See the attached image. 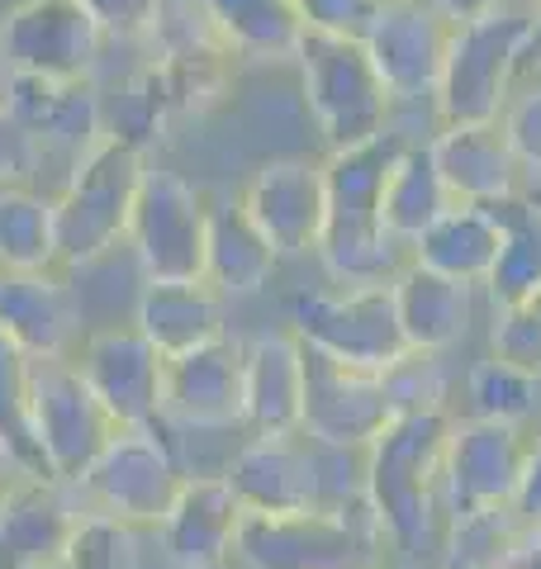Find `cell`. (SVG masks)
<instances>
[{"instance_id":"6da1fadb","label":"cell","mask_w":541,"mask_h":569,"mask_svg":"<svg viewBox=\"0 0 541 569\" xmlns=\"http://www.w3.org/2000/svg\"><path fill=\"white\" fill-rule=\"evenodd\" d=\"M404 148V133L385 129L381 138L337 148L323 162V186H328V219H323L318 261L333 284L356 290V284H390L409 266V247L385 228L381 200L385 176Z\"/></svg>"},{"instance_id":"7a4b0ae2","label":"cell","mask_w":541,"mask_h":569,"mask_svg":"<svg viewBox=\"0 0 541 569\" xmlns=\"http://www.w3.org/2000/svg\"><path fill=\"white\" fill-rule=\"evenodd\" d=\"M451 408L394 413L390 427L366 447V503L381 518L390 550L423 560L442 522V451Z\"/></svg>"},{"instance_id":"3957f363","label":"cell","mask_w":541,"mask_h":569,"mask_svg":"<svg viewBox=\"0 0 541 569\" xmlns=\"http://www.w3.org/2000/svg\"><path fill=\"white\" fill-rule=\"evenodd\" d=\"M148 176V152L119 133H100L71 162L58 213V266H90L129 238V219Z\"/></svg>"},{"instance_id":"277c9868","label":"cell","mask_w":541,"mask_h":569,"mask_svg":"<svg viewBox=\"0 0 541 569\" xmlns=\"http://www.w3.org/2000/svg\"><path fill=\"white\" fill-rule=\"evenodd\" d=\"M390 546L366 498L304 512H243L238 556L247 569H375Z\"/></svg>"},{"instance_id":"5b68a950","label":"cell","mask_w":541,"mask_h":569,"mask_svg":"<svg viewBox=\"0 0 541 569\" xmlns=\"http://www.w3.org/2000/svg\"><path fill=\"white\" fill-rule=\"evenodd\" d=\"M295 67L304 81V104H309L328 152L356 148V142H371L390 129L394 96L385 91L361 33L304 29Z\"/></svg>"},{"instance_id":"8992f818","label":"cell","mask_w":541,"mask_h":569,"mask_svg":"<svg viewBox=\"0 0 541 569\" xmlns=\"http://www.w3.org/2000/svg\"><path fill=\"white\" fill-rule=\"evenodd\" d=\"M532 33V10L499 6L471 24L451 29L442 81L432 110L442 123H494L513 96L522 71V48Z\"/></svg>"},{"instance_id":"52a82bcc","label":"cell","mask_w":541,"mask_h":569,"mask_svg":"<svg viewBox=\"0 0 541 569\" xmlns=\"http://www.w3.org/2000/svg\"><path fill=\"white\" fill-rule=\"evenodd\" d=\"M291 332L304 347L333 356L342 366L385 376L409 356L390 284H356V290H314L291 299Z\"/></svg>"},{"instance_id":"ba28073f","label":"cell","mask_w":541,"mask_h":569,"mask_svg":"<svg viewBox=\"0 0 541 569\" xmlns=\"http://www.w3.org/2000/svg\"><path fill=\"white\" fill-rule=\"evenodd\" d=\"M522 460H528V432L522 427L471 413L451 418L442 451V522L465 527L513 512Z\"/></svg>"},{"instance_id":"9c48e42d","label":"cell","mask_w":541,"mask_h":569,"mask_svg":"<svg viewBox=\"0 0 541 569\" xmlns=\"http://www.w3.org/2000/svg\"><path fill=\"white\" fill-rule=\"evenodd\" d=\"M29 427L43 451L48 475H58L62 485H81V475L105 451V441L115 437L119 422L96 399V389L86 385L77 361H67V356H33L29 361Z\"/></svg>"},{"instance_id":"30bf717a","label":"cell","mask_w":541,"mask_h":569,"mask_svg":"<svg viewBox=\"0 0 541 569\" xmlns=\"http://www.w3.org/2000/svg\"><path fill=\"white\" fill-rule=\"evenodd\" d=\"M180 485H186V475H180V460L171 451V441L157 432V422L115 427L105 451L81 475V489L90 503L134 527H157L167 518Z\"/></svg>"},{"instance_id":"8fae6325","label":"cell","mask_w":541,"mask_h":569,"mask_svg":"<svg viewBox=\"0 0 541 569\" xmlns=\"http://www.w3.org/2000/svg\"><path fill=\"white\" fill-rule=\"evenodd\" d=\"M205 194L186 176L148 167L129 219V238H124L134 247L142 280H205Z\"/></svg>"},{"instance_id":"7c38bea8","label":"cell","mask_w":541,"mask_h":569,"mask_svg":"<svg viewBox=\"0 0 541 569\" xmlns=\"http://www.w3.org/2000/svg\"><path fill=\"white\" fill-rule=\"evenodd\" d=\"M394 399L385 376L342 366L333 356L304 347V408L299 437L328 451H366L390 427Z\"/></svg>"},{"instance_id":"4fadbf2b","label":"cell","mask_w":541,"mask_h":569,"mask_svg":"<svg viewBox=\"0 0 541 569\" xmlns=\"http://www.w3.org/2000/svg\"><path fill=\"white\" fill-rule=\"evenodd\" d=\"M451 29L456 24L432 0H381L375 6L361 29V43H366L394 104H423L437 96Z\"/></svg>"},{"instance_id":"5bb4252c","label":"cell","mask_w":541,"mask_h":569,"mask_svg":"<svg viewBox=\"0 0 541 569\" xmlns=\"http://www.w3.org/2000/svg\"><path fill=\"white\" fill-rule=\"evenodd\" d=\"M105 33L77 0H20L0 14V71L29 77H90Z\"/></svg>"},{"instance_id":"9a60e30c","label":"cell","mask_w":541,"mask_h":569,"mask_svg":"<svg viewBox=\"0 0 541 569\" xmlns=\"http://www.w3.org/2000/svg\"><path fill=\"white\" fill-rule=\"evenodd\" d=\"M243 209L252 223L276 247V257H309L318 252L323 219H328V186H323V162L304 157H270L243 186Z\"/></svg>"},{"instance_id":"2e32d148","label":"cell","mask_w":541,"mask_h":569,"mask_svg":"<svg viewBox=\"0 0 541 569\" xmlns=\"http://www.w3.org/2000/svg\"><path fill=\"white\" fill-rule=\"evenodd\" d=\"M161 418L180 427H243V342L214 337L205 347L167 356L161 370Z\"/></svg>"},{"instance_id":"e0dca14e","label":"cell","mask_w":541,"mask_h":569,"mask_svg":"<svg viewBox=\"0 0 541 569\" xmlns=\"http://www.w3.org/2000/svg\"><path fill=\"white\" fill-rule=\"evenodd\" d=\"M224 475L247 512L323 508V451L299 432H257Z\"/></svg>"},{"instance_id":"ac0fdd59","label":"cell","mask_w":541,"mask_h":569,"mask_svg":"<svg viewBox=\"0 0 541 569\" xmlns=\"http://www.w3.org/2000/svg\"><path fill=\"white\" fill-rule=\"evenodd\" d=\"M0 104L39 138L43 157L67 152L71 162L105 133V104L90 77L62 81V77H29V71H6Z\"/></svg>"},{"instance_id":"d6986e66","label":"cell","mask_w":541,"mask_h":569,"mask_svg":"<svg viewBox=\"0 0 541 569\" xmlns=\"http://www.w3.org/2000/svg\"><path fill=\"white\" fill-rule=\"evenodd\" d=\"M77 366L119 427L161 422V370H167V356L138 328L96 332L81 347Z\"/></svg>"},{"instance_id":"ffe728a7","label":"cell","mask_w":541,"mask_h":569,"mask_svg":"<svg viewBox=\"0 0 541 569\" xmlns=\"http://www.w3.org/2000/svg\"><path fill=\"white\" fill-rule=\"evenodd\" d=\"M77 518L58 475L20 470L0 493V569H62Z\"/></svg>"},{"instance_id":"44dd1931","label":"cell","mask_w":541,"mask_h":569,"mask_svg":"<svg viewBox=\"0 0 541 569\" xmlns=\"http://www.w3.org/2000/svg\"><path fill=\"white\" fill-rule=\"evenodd\" d=\"M243 498L233 493L228 475H200L186 479L171 498L167 518L157 522L161 550L176 569H224V560L238 546L243 527Z\"/></svg>"},{"instance_id":"7402d4cb","label":"cell","mask_w":541,"mask_h":569,"mask_svg":"<svg viewBox=\"0 0 541 569\" xmlns=\"http://www.w3.org/2000/svg\"><path fill=\"white\" fill-rule=\"evenodd\" d=\"M427 148H432V162H437L446 190L456 194V200L499 204V200H513V194L528 190V176H522L499 119L494 123H442V129L427 138Z\"/></svg>"},{"instance_id":"603a6c76","label":"cell","mask_w":541,"mask_h":569,"mask_svg":"<svg viewBox=\"0 0 541 569\" xmlns=\"http://www.w3.org/2000/svg\"><path fill=\"white\" fill-rule=\"evenodd\" d=\"M304 408V342L285 332H262L243 342V422L252 432H299Z\"/></svg>"},{"instance_id":"cb8c5ba5","label":"cell","mask_w":541,"mask_h":569,"mask_svg":"<svg viewBox=\"0 0 541 569\" xmlns=\"http://www.w3.org/2000/svg\"><path fill=\"white\" fill-rule=\"evenodd\" d=\"M475 290L480 284H465V280H451L442 271H427L409 257V266L390 280V295H394V313H400V328H404V342L409 351H432L442 356L471 332V318H475Z\"/></svg>"},{"instance_id":"d4e9b609","label":"cell","mask_w":541,"mask_h":569,"mask_svg":"<svg viewBox=\"0 0 541 569\" xmlns=\"http://www.w3.org/2000/svg\"><path fill=\"white\" fill-rule=\"evenodd\" d=\"M134 328L161 356L224 337V295L209 280H142Z\"/></svg>"},{"instance_id":"484cf974","label":"cell","mask_w":541,"mask_h":569,"mask_svg":"<svg viewBox=\"0 0 541 569\" xmlns=\"http://www.w3.org/2000/svg\"><path fill=\"white\" fill-rule=\"evenodd\" d=\"M77 309L52 271H0V332L29 356H67Z\"/></svg>"},{"instance_id":"4316f807","label":"cell","mask_w":541,"mask_h":569,"mask_svg":"<svg viewBox=\"0 0 541 569\" xmlns=\"http://www.w3.org/2000/svg\"><path fill=\"white\" fill-rule=\"evenodd\" d=\"M499 242H503L499 209L494 204L456 200L419 242L409 247V257L419 266H427V271L451 276V280L484 284V280H490V271H494Z\"/></svg>"},{"instance_id":"83f0119b","label":"cell","mask_w":541,"mask_h":569,"mask_svg":"<svg viewBox=\"0 0 541 569\" xmlns=\"http://www.w3.org/2000/svg\"><path fill=\"white\" fill-rule=\"evenodd\" d=\"M276 247L252 223L243 200H214L209 204V228H205V280L228 295H257L262 284L276 276Z\"/></svg>"},{"instance_id":"f1b7e54d","label":"cell","mask_w":541,"mask_h":569,"mask_svg":"<svg viewBox=\"0 0 541 569\" xmlns=\"http://www.w3.org/2000/svg\"><path fill=\"white\" fill-rule=\"evenodd\" d=\"M233 58L247 62H295L304 39V14L295 0H200Z\"/></svg>"},{"instance_id":"f546056e","label":"cell","mask_w":541,"mask_h":569,"mask_svg":"<svg viewBox=\"0 0 541 569\" xmlns=\"http://www.w3.org/2000/svg\"><path fill=\"white\" fill-rule=\"evenodd\" d=\"M451 204H456V194L446 190L437 162H432V148L427 142L404 138V148H400V157H394V167L385 176V200H381L385 228L404 247H413Z\"/></svg>"},{"instance_id":"4dcf8cb0","label":"cell","mask_w":541,"mask_h":569,"mask_svg":"<svg viewBox=\"0 0 541 569\" xmlns=\"http://www.w3.org/2000/svg\"><path fill=\"white\" fill-rule=\"evenodd\" d=\"M499 219H503V242L494 257V271L484 280L490 305H532L541 299V209L528 194L499 200Z\"/></svg>"},{"instance_id":"1f68e13d","label":"cell","mask_w":541,"mask_h":569,"mask_svg":"<svg viewBox=\"0 0 541 569\" xmlns=\"http://www.w3.org/2000/svg\"><path fill=\"white\" fill-rule=\"evenodd\" d=\"M58 266V213L29 186L0 190V271H52Z\"/></svg>"},{"instance_id":"d6a6232c","label":"cell","mask_w":541,"mask_h":569,"mask_svg":"<svg viewBox=\"0 0 541 569\" xmlns=\"http://www.w3.org/2000/svg\"><path fill=\"white\" fill-rule=\"evenodd\" d=\"M541 408V376L522 370L499 356H484L465 370V413L471 418H490V422H532Z\"/></svg>"},{"instance_id":"836d02e7","label":"cell","mask_w":541,"mask_h":569,"mask_svg":"<svg viewBox=\"0 0 541 569\" xmlns=\"http://www.w3.org/2000/svg\"><path fill=\"white\" fill-rule=\"evenodd\" d=\"M176 114H186V110H180L171 71L153 58L148 67H138L129 77V86L119 91L115 119L105 123V133H119V138H129V142H138V148L148 152L153 138H161V129H167Z\"/></svg>"},{"instance_id":"e575fe53","label":"cell","mask_w":541,"mask_h":569,"mask_svg":"<svg viewBox=\"0 0 541 569\" xmlns=\"http://www.w3.org/2000/svg\"><path fill=\"white\" fill-rule=\"evenodd\" d=\"M29 361L33 356L0 332V437H6V447L14 451V460H20V470L48 475L43 451H39L33 427H29Z\"/></svg>"},{"instance_id":"d590c367","label":"cell","mask_w":541,"mask_h":569,"mask_svg":"<svg viewBox=\"0 0 541 569\" xmlns=\"http://www.w3.org/2000/svg\"><path fill=\"white\" fill-rule=\"evenodd\" d=\"M62 569H138V537L134 522L110 512H81L67 537Z\"/></svg>"},{"instance_id":"8d00e7d4","label":"cell","mask_w":541,"mask_h":569,"mask_svg":"<svg viewBox=\"0 0 541 569\" xmlns=\"http://www.w3.org/2000/svg\"><path fill=\"white\" fill-rule=\"evenodd\" d=\"M385 385H390L394 413L446 408V395H451V380H446V370H442V356H432V351H409L400 366L385 370Z\"/></svg>"},{"instance_id":"74e56055","label":"cell","mask_w":541,"mask_h":569,"mask_svg":"<svg viewBox=\"0 0 541 569\" xmlns=\"http://www.w3.org/2000/svg\"><path fill=\"white\" fill-rule=\"evenodd\" d=\"M490 356L541 376V305H499L490 323Z\"/></svg>"},{"instance_id":"f35d334b","label":"cell","mask_w":541,"mask_h":569,"mask_svg":"<svg viewBox=\"0 0 541 569\" xmlns=\"http://www.w3.org/2000/svg\"><path fill=\"white\" fill-rule=\"evenodd\" d=\"M499 123H503V133H509V148L518 157L522 176H528V186L541 181V81L513 91Z\"/></svg>"},{"instance_id":"ab89813d","label":"cell","mask_w":541,"mask_h":569,"mask_svg":"<svg viewBox=\"0 0 541 569\" xmlns=\"http://www.w3.org/2000/svg\"><path fill=\"white\" fill-rule=\"evenodd\" d=\"M77 6L115 43H148V33L161 14V0H77Z\"/></svg>"},{"instance_id":"60d3db41","label":"cell","mask_w":541,"mask_h":569,"mask_svg":"<svg viewBox=\"0 0 541 569\" xmlns=\"http://www.w3.org/2000/svg\"><path fill=\"white\" fill-rule=\"evenodd\" d=\"M43 167V148L20 119H14L6 104H0V190L29 186Z\"/></svg>"},{"instance_id":"b9f144b4","label":"cell","mask_w":541,"mask_h":569,"mask_svg":"<svg viewBox=\"0 0 541 569\" xmlns=\"http://www.w3.org/2000/svg\"><path fill=\"white\" fill-rule=\"evenodd\" d=\"M309 29H337V33H361L375 14L381 0H295Z\"/></svg>"},{"instance_id":"7bdbcfd3","label":"cell","mask_w":541,"mask_h":569,"mask_svg":"<svg viewBox=\"0 0 541 569\" xmlns=\"http://www.w3.org/2000/svg\"><path fill=\"white\" fill-rule=\"evenodd\" d=\"M513 518L518 522H541V432L528 441V460H522L518 498H513Z\"/></svg>"},{"instance_id":"ee69618b","label":"cell","mask_w":541,"mask_h":569,"mask_svg":"<svg viewBox=\"0 0 541 569\" xmlns=\"http://www.w3.org/2000/svg\"><path fill=\"white\" fill-rule=\"evenodd\" d=\"M494 569H541V522H518V531H509Z\"/></svg>"},{"instance_id":"f6af8a7d","label":"cell","mask_w":541,"mask_h":569,"mask_svg":"<svg viewBox=\"0 0 541 569\" xmlns=\"http://www.w3.org/2000/svg\"><path fill=\"white\" fill-rule=\"evenodd\" d=\"M432 6H437L451 24H471V20H480V14L509 6V0H432Z\"/></svg>"},{"instance_id":"bcb514c9","label":"cell","mask_w":541,"mask_h":569,"mask_svg":"<svg viewBox=\"0 0 541 569\" xmlns=\"http://www.w3.org/2000/svg\"><path fill=\"white\" fill-rule=\"evenodd\" d=\"M522 67L541 71V10H532V33H528V48H522Z\"/></svg>"},{"instance_id":"7dc6e473","label":"cell","mask_w":541,"mask_h":569,"mask_svg":"<svg viewBox=\"0 0 541 569\" xmlns=\"http://www.w3.org/2000/svg\"><path fill=\"white\" fill-rule=\"evenodd\" d=\"M10 475H20V460H14V451L6 447V437H0V493H6Z\"/></svg>"},{"instance_id":"c3c4849f","label":"cell","mask_w":541,"mask_h":569,"mask_svg":"<svg viewBox=\"0 0 541 569\" xmlns=\"http://www.w3.org/2000/svg\"><path fill=\"white\" fill-rule=\"evenodd\" d=\"M375 569H427V565H423V560H404V556H400V560H394V565H385V560H381V565H375Z\"/></svg>"},{"instance_id":"681fc988","label":"cell","mask_w":541,"mask_h":569,"mask_svg":"<svg viewBox=\"0 0 541 569\" xmlns=\"http://www.w3.org/2000/svg\"><path fill=\"white\" fill-rule=\"evenodd\" d=\"M522 194H528V200H532V204L541 209V181H532V186H528V190H522Z\"/></svg>"},{"instance_id":"f907efd6","label":"cell","mask_w":541,"mask_h":569,"mask_svg":"<svg viewBox=\"0 0 541 569\" xmlns=\"http://www.w3.org/2000/svg\"><path fill=\"white\" fill-rule=\"evenodd\" d=\"M522 6H532V10H541V0H522Z\"/></svg>"},{"instance_id":"816d5d0a","label":"cell","mask_w":541,"mask_h":569,"mask_svg":"<svg viewBox=\"0 0 541 569\" xmlns=\"http://www.w3.org/2000/svg\"><path fill=\"white\" fill-rule=\"evenodd\" d=\"M537 305H541V299H537Z\"/></svg>"}]
</instances>
